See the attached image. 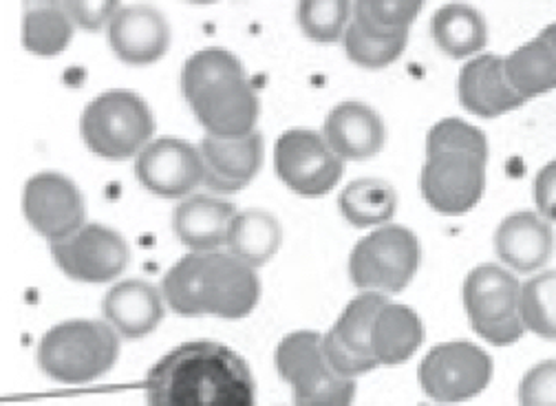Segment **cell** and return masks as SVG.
<instances>
[{"instance_id":"6da1fadb","label":"cell","mask_w":556,"mask_h":406,"mask_svg":"<svg viewBox=\"0 0 556 406\" xmlns=\"http://www.w3.org/2000/svg\"><path fill=\"white\" fill-rule=\"evenodd\" d=\"M149 406H256L248 363L215 341L175 347L147 373Z\"/></svg>"},{"instance_id":"7a4b0ae2","label":"cell","mask_w":556,"mask_h":406,"mask_svg":"<svg viewBox=\"0 0 556 406\" xmlns=\"http://www.w3.org/2000/svg\"><path fill=\"white\" fill-rule=\"evenodd\" d=\"M181 93L211 138L239 140L256 130L258 96L241 60L222 47L192 53L181 66Z\"/></svg>"},{"instance_id":"3957f363","label":"cell","mask_w":556,"mask_h":406,"mask_svg":"<svg viewBox=\"0 0 556 406\" xmlns=\"http://www.w3.org/2000/svg\"><path fill=\"white\" fill-rule=\"evenodd\" d=\"M162 294L179 316L239 320L256 307L261 281L256 267L230 252H190L168 269Z\"/></svg>"},{"instance_id":"277c9868","label":"cell","mask_w":556,"mask_h":406,"mask_svg":"<svg viewBox=\"0 0 556 406\" xmlns=\"http://www.w3.org/2000/svg\"><path fill=\"white\" fill-rule=\"evenodd\" d=\"M38 367L62 384H87L109 373L119 358V333L102 320H64L38 345Z\"/></svg>"},{"instance_id":"5b68a950","label":"cell","mask_w":556,"mask_h":406,"mask_svg":"<svg viewBox=\"0 0 556 406\" xmlns=\"http://www.w3.org/2000/svg\"><path fill=\"white\" fill-rule=\"evenodd\" d=\"M80 130L91 153L122 162L139 155L153 142L155 115L142 96L113 89L85 106Z\"/></svg>"},{"instance_id":"8992f818","label":"cell","mask_w":556,"mask_h":406,"mask_svg":"<svg viewBox=\"0 0 556 406\" xmlns=\"http://www.w3.org/2000/svg\"><path fill=\"white\" fill-rule=\"evenodd\" d=\"M464 309L485 343L508 347L526 333L521 320V283L506 267L483 263L464 279Z\"/></svg>"},{"instance_id":"52a82bcc","label":"cell","mask_w":556,"mask_h":406,"mask_svg":"<svg viewBox=\"0 0 556 406\" xmlns=\"http://www.w3.org/2000/svg\"><path fill=\"white\" fill-rule=\"evenodd\" d=\"M422 248L406 226H382L363 237L350 254V279L361 292L400 294L420 267Z\"/></svg>"},{"instance_id":"ba28073f","label":"cell","mask_w":556,"mask_h":406,"mask_svg":"<svg viewBox=\"0 0 556 406\" xmlns=\"http://www.w3.org/2000/svg\"><path fill=\"white\" fill-rule=\"evenodd\" d=\"M276 175L301 196L318 199L333 190L344 173V162L309 128H290L274 147Z\"/></svg>"},{"instance_id":"9c48e42d","label":"cell","mask_w":556,"mask_h":406,"mask_svg":"<svg viewBox=\"0 0 556 406\" xmlns=\"http://www.w3.org/2000/svg\"><path fill=\"white\" fill-rule=\"evenodd\" d=\"M417 378L425 393L435 402H466L491 384L493 358L466 341L442 343L425 356Z\"/></svg>"},{"instance_id":"30bf717a","label":"cell","mask_w":556,"mask_h":406,"mask_svg":"<svg viewBox=\"0 0 556 406\" xmlns=\"http://www.w3.org/2000/svg\"><path fill=\"white\" fill-rule=\"evenodd\" d=\"M23 215L49 243H60L85 228L87 203L72 177L55 170L36 173L23 190Z\"/></svg>"},{"instance_id":"8fae6325","label":"cell","mask_w":556,"mask_h":406,"mask_svg":"<svg viewBox=\"0 0 556 406\" xmlns=\"http://www.w3.org/2000/svg\"><path fill=\"white\" fill-rule=\"evenodd\" d=\"M51 256L62 272L78 283H111L130 261L126 239L102 224H87L74 237L51 243Z\"/></svg>"},{"instance_id":"7c38bea8","label":"cell","mask_w":556,"mask_h":406,"mask_svg":"<svg viewBox=\"0 0 556 406\" xmlns=\"http://www.w3.org/2000/svg\"><path fill=\"white\" fill-rule=\"evenodd\" d=\"M420 188L429 206L448 217L472 211L485 188V162L468 153L427 155Z\"/></svg>"},{"instance_id":"4fadbf2b","label":"cell","mask_w":556,"mask_h":406,"mask_svg":"<svg viewBox=\"0 0 556 406\" xmlns=\"http://www.w3.org/2000/svg\"><path fill=\"white\" fill-rule=\"evenodd\" d=\"M135 177L162 199H186L205 181V168L199 147L179 138H160L137 155Z\"/></svg>"},{"instance_id":"5bb4252c","label":"cell","mask_w":556,"mask_h":406,"mask_svg":"<svg viewBox=\"0 0 556 406\" xmlns=\"http://www.w3.org/2000/svg\"><path fill=\"white\" fill-rule=\"evenodd\" d=\"M109 45L128 64H151L164 58L170 47V25L153 5H122L111 18Z\"/></svg>"},{"instance_id":"9a60e30c","label":"cell","mask_w":556,"mask_h":406,"mask_svg":"<svg viewBox=\"0 0 556 406\" xmlns=\"http://www.w3.org/2000/svg\"><path fill=\"white\" fill-rule=\"evenodd\" d=\"M323 138L342 162L376 157L387 142L382 115L358 100L336 104L323 124Z\"/></svg>"},{"instance_id":"2e32d148","label":"cell","mask_w":556,"mask_h":406,"mask_svg":"<svg viewBox=\"0 0 556 406\" xmlns=\"http://www.w3.org/2000/svg\"><path fill=\"white\" fill-rule=\"evenodd\" d=\"M457 93L462 106L477 117L491 119L523 106L506 76L504 58L493 53H479L462 66Z\"/></svg>"},{"instance_id":"e0dca14e","label":"cell","mask_w":556,"mask_h":406,"mask_svg":"<svg viewBox=\"0 0 556 406\" xmlns=\"http://www.w3.org/2000/svg\"><path fill=\"white\" fill-rule=\"evenodd\" d=\"M199 153L205 168L203 183L217 192H237L258 175L265 157V142L258 130L239 140L205 135L199 142Z\"/></svg>"},{"instance_id":"ac0fdd59","label":"cell","mask_w":556,"mask_h":406,"mask_svg":"<svg viewBox=\"0 0 556 406\" xmlns=\"http://www.w3.org/2000/svg\"><path fill=\"white\" fill-rule=\"evenodd\" d=\"M556 248L554 230L547 219L534 211H519L508 215L495 232V252L513 272H539L552 258Z\"/></svg>"},{"instance_id":"d6986e66","label":"cell","mask_w":556,"mask_h":406,"mask_svg":"<svg viewBox=\"0 0 556 406\" xmlns=\"http://www.w3.org/2000/svg\"><path fill=\"white\" fill-rule=\"evenodd\" d=\"M237 213L235 203L224 196L190 194L173 213V230L192 252H219L228 243Z\"/></svg>"},{"instance_id":"ffe728a7","label":"cell","mask_w":556,"mask_h":406,"mask_svg":"<svg viewBox=\"0 0 556 406\" xmlns=\"http://www.w3.org/2000/svg\"><path fill=\"white\" fill-rule=\"evenodd\" d=\"M102 312L119 335L144 338L164 320V294L142 279H126L106 292Z\"/></svg>"},{"instance_id":"44dd1931","label":"cell","mask_w":556,"mask_h":406,"mask_svg":"<svg viewBox=\"0 0 556 406\" xmlns=\"http://www.w3.org/2000/svg\"><path fill=\"white\" fill-rule=\"evenodd\" d=\"M276 369L294 389V402L312 395L336 373L325 358L323 333L307 329L283 338L276 350Z\"/></svg>"},{"instance_id":"7402d4cb","label":"cell","mask_w":556,"mask_h":406,"mask_svg":"<svg viewBox=\"0 0 556 406\" xmlns=\"http://www.w3.org/2000/svg\"><path fill=\"white\" fill-rule=\"evenodd\" d=\"M425 343V325L415 309L387 301L371 327V356L378 365L406 363Z\"/></svg>"},{"instance_id":"603a6c76","label":"cell","mask_w":556,"mask_h":406,"mask_svg":"<svg viewBox=\"0 0 556 406\" xmlns=\"http://www.w3.org/2000/svg\"><path fill=\"white\" fill-rule=\"evenodd\" d=\"M431 36L446 55L475 58L489 45V23L472 5L451 3L433 14Z\"/></svg>"},{"instance_id":"cb8c5ba5","label":"cell","mask_w":556,"mask_h":406,"mask_svg":"<svg viewBox=\"0 0 556 406\" xmlns=\"http://www.w3.org/2000/svg\"><path fill=\"white\" fill-rule=\"evenodd\" d=\"M283 243V228L271 213L248 208L235 215L228 232V252L252 267L265 265Z\"/></svg>"},{"instance_id":"d4e9b609","label":"cell","mask_w":556,"mask_h":406,"mask_svg":"<svg viewBox=\"0 0 556 406\" xmlns=\"http://www.w3.org/2000/svg\"><path fill=\"white\" fill-rule=\"evenodd\" d=\"M338 208L354 228H382L395 215L397 192L380 177L354 179L340 192Z\"/></svg>"},{"instance_id":"484cf974","label":"cell","mask_w":556,"mask_h":406,"mask_svg":"<svg viewBox=\"0 0 556 406\" xmlns=\"http://www.w3.org/2000/svg\"><path fill=\"white\" fill-rule=\"evenodd\" d=\"M504 64L513 89L523 102L556 89V53L541 36L515 49L504 58Z\"/></svg>"},{"instance_id":"4316f807","label":"cell","mask_w":556,"mask_h":406,"mask_svg":"<svg viewBox=\"0 0 556 406\" xmlns=\"http://www.w3.org/2000/svg\"><path fill=\"white\" fill-rule=\"evenodd\" d=\"M76 25L62 3H27L23 14V47L42 58L62 53L72 42Z\"/></svg>"},{"instance_id":"83f0119b","label":"cell","mask_w":556,"mask_h":406,"mask_svg":"<svg viewBox=\"0 0 556 406\" xmlns=\"http://www.w3.org/2000/svg\"><path fill=\"white\" fill-rule=\"evenodd\" d=\"M521 320L526 331L556 341V269H545L521 286Z\"/></svg>"},{"instance_id":"f1b7e54d","label":"cell","mask_w":556,"mask_h":406,"mask_svg":"<svg viewBox=\"0 0 556 406\" xmlns=\"http://www.w3.org/2000/svg\"><path fill=\"white\" fill-rule=\"evenodd\" d=\"M389 299L378 292H361L356 299L350 301L333 325V331L340 335V341L352 352L361 356H371V327ZM378 363V360H376Z\"/></svg>"},{"instance_id":"f546056e","label":"cell","mask_w":556,"mask_h":406,"mask_svg":"<svg viewBox=\"0 0 556 406\" xmlns=\"http://www.w3.org/2000/svg\"><path fill=\"white\" fill-rule=\"evenodd\" d=\"M408 34H393V36H380L363 29L354 21L346 27V34L342 38L344 53L352 62L365 69H384V66L393 64L406 49Z\"/></svg>"},{"instance_id":"4dcf8cb0","label":"cell","mask_w":556,"mask_h":406,"mask_svg":"<svg viewBox=\"0 0 556 406\" xmlns=\"http://www.w3.org/2000/svg\"><path fill=\"white\" fill-rule=\"evenodd\" d=\"M422 8L425 5L415 0H358L352 10V21L380 36L408 34Z\"/></svg>"},{"instance_id":"1f68e13d","label":"cell","mask_w":556,"mask_h":406,"mask_svg":"<svg viewBox=\"0 0 556 406\" xmlns=\"http://www.w3.org/2000/svg\"><path fill=\"white\" fill-rule=\"evenodd\" d=\"M354 5L346 0H303L296 10L299 25L309 40L338 42L352 23Z\"/></svg>"},{"instance_id":"d6a6232c","label":"cell","mask_w":556,"mask_h":406,"mask_svg":"<svg viewBox=\"0 0 556 406\" xmlns=\"http://www.w3.org/2000/svg\"><path fill=\"white\" fill-rule=\"evenodd\" d=\"M438 153H468L489 162L491 149L483 130L459 117H444L427 135V155Z\"/></svg>"},{"instance_id":"836d02e7","label":"cell","mask_w":556,"mask_h":406,"mask_svg":"<svg viewBox=\"0 0 556 406\" xmlns=\"http://www.w3.org/2000/svg\"><path fill=\"white\" fill-rule=\"evenodd\" d=\"M521 406H556V360H545L526 371L519 384Z\"/></svg>"},{"instance_id":"e575fe53","label":"cell","mask_w":556,"mask_h":406,"mask_svg":"<svg viewBox=\"0 0 556 406\" xmlns=\"http://www.w3.org/2000/svg\"><path fill=\"white\" fill-rule=\"evenodd\" d=\"M323 350H325V358H327L329 367L342 378L356 380L358 376H365V373L374 371L376 367H380L376 363V358L361 356V354H356V352L346 347L333 329H329L323 335Z\"/></svg>"},{"instance_id":"d590c367","label":"cell","mask_w":556,"mask_h":406,"mask_svg":"<svg viewBox=\"0 0 556 406\" xmlns=\"http://www.w3.org/2000/svg\"><path fill=\"white\" fill-rule=\"evenodd\" d=\"M66 14L72 16L74 25L87 31H100L104 25L109 27L115 12L122 8L117 0H72V3H62Z\"/></svg>"},{"instance_id":"8d00e7d4","label":"cell","mask_w":556,"mask_h":406,"mask_svg":"<svg viewBox=\"0 0 556 406\" xmlns=\"http://www.w3.org/2000/svg\"><path fill=\"white\" fill-rule=\"evenodd\" d=\"M356 380L342 378L333 373L323 386H318L312 395L296 399V406H352L356 397Z\"/></svg>"},{"instance_id":"74e56055","label":"cell","mask_w":556,"mask_h":406,"mask_svg":"<svg viewBox=\"0 0 556 406\" xmlns=\"http://www.w3.org/2000/svg\"><path fill=\"white\" fill-rule=\"evenodd\" d=\"M534 203L543 219L556 221V160L539 170L534 179Z\"/></svg>"},{"instance_id":"f35d334b","label":"cell","mask_w":556,"mask_h":406,"mask_svg":"<svg viewBox=\"0 0 556 406\" xmlns=\"http://www.w3.org/2000/svg\"><path fill=\"white\" fill-rule=\"evenodd\" d=\"M549 47H552V51L556 53V23H552V25H547L541 34H539Z\"/></svg>"},{"instance_id":"ab89813d","label":"cell","mask_w":556,"mask_h":406,"mask_svg":"<svg viewBox=\"0 0 556 406\" xmlns=\"http://www.w3.org/2000/svg\"><path fill=\"white\" fill-rule=\"evenodd\" d=\"M417 406H431V404H417Z\"/></svg>"}]
</instances>
